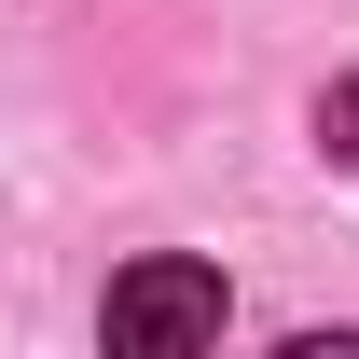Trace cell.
Returning <instances> with one entry per match:
<instances>
[{"instance_id":"1","label":"cell","mask_w":359,"mask_h":359,"mask_svg":"<svg viewBox=\"0 0 359 359\" xmlns=\"http://www.w3.org/2000/svg\"><path fill=\"white\" fill-rule=\"evenodd\" d=\"M97 332L125 359H180V346H222V263H125L111 276V304H97Z\"/></svg>"},{"instance_id":"2","label":"cell","mask_w":359,"mask_h":359,"mask_svg":"<svg viewBox=\"0 0 359 359\" xmlns=\"http://www.w3.org/2000/svg\"><path fill=\"white\" fill-rule=\"evenodd\" d=\"M318 152H332V166H359V69L318 97Z\"/></svg>"}]
</instances>
